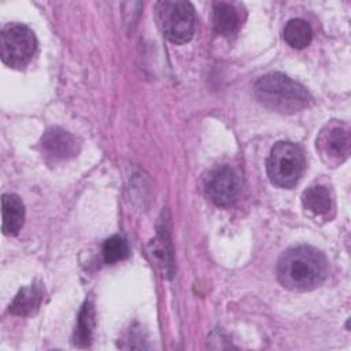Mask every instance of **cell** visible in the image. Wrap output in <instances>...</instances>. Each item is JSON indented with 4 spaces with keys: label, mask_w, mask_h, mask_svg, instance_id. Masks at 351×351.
<instances>
[{
    "label": "cell",
    "mask_w": 351,
    "mask_h": 351,
    "mask_svg": "<svg viewBox=\"0 0 351 351\" xmlns=\"http://www.w3.org/2000/svg\"><path fill=\"white\" fill-rule=\"evenodd\" d=\"M328 274L325 255L314 247L299 245L285 251L277 263V278L292 291H310Z\"/></svg>",
    "instance_id": "6da1fadb"
},
{
    "label": "cell",
    "mask_w": 351,
    "mask_h": 351,
    "mask_svg": "<svg viewBox=\"0 0 351 351\" xmlns=\"http://www.w3.org/2000/svg\"><path fill=\"white\" fill-rule=\"evenodd\" d=\"M256 100L266 108L282 114H293L308 106L306 88L282 73L262 75L254 85Z\"/></svg>",
    "instance_id": "7a4b0ae2"
},
{
    "label": "cell",
    "mask_w": 351,
    "mask_h": 351,
    "mask_svg": "<svg viewBox=\"0 0 351 351\" xmlns=\"http://www.w3.org/2000/svg\"><path fill=\"white\" fill-rule=\"evenodd\" d=\"M306 167L302 148L292 141H278L266 160L269 180L278 188H292L300 180Z\"/></svg>",
    "instance_id": "3957f363"
},
{
    "label": "cell",
    "mask_w": 351,
    "mask_h": 351,
    "mask_svg": "<svg viewBox=\"0 0 351 351\" xmlns=\"http://www.w3.org/2000/svg\"><path fill=\"white\" fill-rule=\"evenodd\" d=\"M155 11L158 25L169 41L174 44H185L193 37L196 29V14L189 1H158Z\"/></svg>",
    "instance_id": "277c9868"
},
{
    "label": "cell",
    "mask_w": 351,
    "mask_h": 351,
    "mask_svg": "<svg viewBox=\"0 0 351 351\" xmlns=\"http://www.w3.org/2000/svg\"><path fill=\"white\" fill-rule=\"evenodd\" d=\"M37 49V38L27 26L12 23L0 34V55L4 64L14 69L26 66Z\"/></svg>",
    "instance_id": "5b68a950"
},
{
    "label": "cell",
    "mask_w": 351,
    "mask_h": 351,
    "mask_svg": "<svg viewBox=\"0 0 351 351\" xmlns=\"http://www.w3.org/2000/svg\"><path fill=\"white\" fill-rule=\"evenodd\" d=\"M350 128L341 122L328 125L317 138V148L328 166L343 163L350 155Z\"/></svg>",
    "instance_id": "8992f818"
},
{
    "label": "cell",
    "mask_w": 351,
    "mask_h": 351,
    "mask_svg": "<svg viewBox=\"0 0 351 351\" xmlns=\"http://www.w3.org/2000/svg\"><path fill=\"white\" fill-rule=\"evenodd\" d=\"M241 185L243 182L240 174L234 169L223 166L210 177L207 184V193L214 204L219 207H228L239 199Z\"/></svg>",
    "instance_id": "52a82bcc"
},
{
    "label": "cell",
    "mask_w": 351,
    "mask_h": 351,
    "mask_svg": "<svg viewBox=\"0 0 351 351\" xmlns=\"http://www.w3.org/2000/svg\"><path fill=\"white\" fill-rule=\"evenodd\" d=\"M245 19V12L239 3L218 1L214 4L213 25L215 33L223 37H233L239 33Z\"/></svg>",
    "instance_id": "ba28073f"
},
{
    "label": "cell",
    "mask_w": 351,
    "mask_h": 351,
    "mask_svg": "<svg viewBox=\"0 0 351 351\" xmlns=\"http://www.w3.org/2000/svg\"><path fill=\"white\" fill-rule=\"evenodd\" d=\"M41 144L45 152L55 158H70L78 154L80 144L77 138L62 128H49L41 137Z\"/></svg>",
    "instance_id": "9c48e42d"
},
{
    "label": "cell",
    "mask_w": 351,
    "mask_h": 351,
    "mask_svg": "<svg viewBox=\"0 0 351 351\" xmlns=\"http://www.w3.org/2000/svg\"><path fill=\"white\" fill-rule=\"evenodd\" d=\"M1 229L5 236H15L23 226L25 206L21 197L15 193H4L1 197Z\"/></svg>",
    "instance_id": "30bf717a"
},
{
    "label": "cell",
    "mask_w": 351,
    "mask_h": 351,
    "mask_svg": "<svg viewBox=\"0 0 351 351\" xmlns=\"http://www.w3.org/2000/svg\"><path fill=\"white\" fill-rule=\"evenodd\" d=\"M313 38V29L310 23L302 18L289 19L284 27V40L285 43L295 48L303 49L306 48Z\"/></svg>",
    "instance_id": "8fae6325"
},
{
    "label": "cell",
    "mask_w": 351,
    "mask_h": 351,
    "mask_svg": "<svg viewBox=\"0 0 351 351\" xmlns=\"http://www.w3.org/2000/svg\"><path fill=\"white\" fill-rule=\"evenodd\" d=\"M302 203L313 214L326 215L332 208V196L328 188L322 185H314L303 192Z\"/></svg>",
    "instance_id": "7c38bea8"
},
{
    "label": "cell",
    "mask_w": 351,
    "mask_h": 351,
    "mask_svg": "<svg viewBox=\"0 0 351 351\" xmlns=\"http://www.w3.org/2000/svg\"><path fill=\"white\" fill-rule=\"evenodd\" d=\"M93 325H95V311H93L90 302H86L82 306V310H81L80 318H78V325L75 329L74 343L77 346L86 347L90 344Z\"/></svg>",
    "instance_id": "4fadbf2b"
},
{
    "label": "cell",
    "mask_w": 351,
    "mask_h": 351,
    "mask_svg": "<svg viewBox=\"0 0 351 351\" xmlns=\"http://www.w3.org/2000/svg\"><path fill=\"white\" fill-rule=\"evenodd\" d=\"M101 254H103L104 262L108 263V265H112V263H117L119 261H123V259H126L129 256L128 241L122 236L114 234V236L108 237L103 243Z\"/></svg>",
    "instance_id": "5bb4252c"
},
{
    "label": "cell",
    "mask_w": 351,
    "mask_h": 351,
    "mask_svg": "<svg viewBox=\"0 0 351 351\" xmlns=\"http://www.w3.org/2000/svg\"><path fill=\"white\" fill-rule=\"evenodd\" d=\"M40 302V292L30 287V288H23L18 292L15 296L14 302L10 306V311L16 315H25L30 313L36 306H38Z\"/></svg>",
    "instance_id": "9a60e30c"
}]
</instances>
